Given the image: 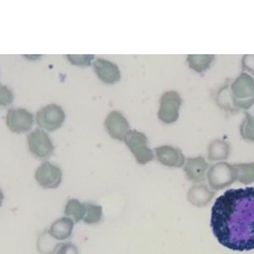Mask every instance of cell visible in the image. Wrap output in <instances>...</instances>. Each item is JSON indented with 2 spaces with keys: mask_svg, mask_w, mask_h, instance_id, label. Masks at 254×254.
Wrapping results in <instances>:
<instances>
[{
  "mask_svg": "<svg viewBox=\"0 0 254 254\" xmlns=\"http://www.w3.org/2000/svg\"><path fill=\"white\" fill-rule=\"evenodd\" d=\"M104 126L110 136L119 141H123L130 130V124L122 113L114 110L109 113Z\"/></svg>",
  "mask_w": 254,
  "mask_h": 254,
  "instance_id": "cell-10",
  "label": "cell"
},
{
  "mask_svg": "<svg viewBox=\"0 0 254 254\" xmlns=\"http://www.w3.org/2000/svg\"><path fill=\"white\" fill-rule=\"evenodd\" d=\"M243 70H247L248 72L251 73L254 75V55H248L243 56Z\"/></svg>",
  "mask_w": 254,
  "mask_h": 254,
  "instance_id": "cell-25",
  "label": "cell"
},
{
  "mask_svg": "<svg viewBox=\"0 0 254 254\" xmlns=\"http://www.w3.org/2000/svg\"><path fill=\"white\" fill-rule=\"evenodd\" d=\"M124 142L140 165H146L154 158L153 151L147 147V137L144 133L136 130H129Z\"/></svg>",
  "mask_w": 254,
  "mask_h": 254,
  "instance_id": "cell-4",
  "label": "cell"
},
{
  "mask_svg": "<svg viewBox=\"0 0 254 254\" xmlns=\"http://www.w3.org/2000/svg\"><path fill=\"white\" fill-rule=\"evenodd\" d=\"M241 135L246 140L254 142V115L245 112V118L241 125Z\"/></svg>",
  "mask_w": 254,
  "mask_h": 254,
  "instance_id": "cell-21",
  "label": "cell"
},
{
  "mask_svg": "<svg viewBox=\"0 0 254 254\" xmlns=\"http://www.w3.org/2000/svg\"><path fill=\"white\" fill-rule=\"evenodd\" d=\"M94 71L104 83L114 84L121 80V71L118 65L107 60L98 58L93 62Z\"/></svg>",
  "mask_w": 254,
  "mask_h": 254,
  "instance_id": "cell-11",
  "label": "cell"
},
{
  "mask_svg": "<svg viewBox=\"0 0 254 254\" xmlns=\"http://www.w3.org/2000/svg\"><path fill=\"white\" fill-rule=\"evenodd\" d=\"M27 143L31 153L39 159H49L55 150L49 135L40 129H36L28 134Z\"/></svg>",
  "mask_w": 254,
  "mask_h": 254,
  "instance_id": "cell-6",
  "label": "cell"
},
{
  "mask_svg": "<svg viewBox=\"0 0 254 254\" xmlns=\"http://www.w3.org/2000/svg\"><path fill=\"white\" fill-rule=\"evenodd\" d=\"M160 108L158 117L161 122L171 124L179 118V109L182 104V98L175 91L165 92L160 98Z\"/></svg>",
  "mask_w": 254,
  "mask_h": 254,
  "instance_id": "cell-7",
  "label": "cell"
},
{
  "mask_svg": "<svg viewBox=\"0 0 254 254\" xmlns=\"http://www.w3.org/2000/svg\"><path fill=\"white\" fill-rule=\"evenodd\" d=\"M64 120V111L57 104H49L41 108L37 112V124L48 131H54L61 128Z\"/></svg>",
  "mask_w": 254,
  "mask_h": 254,
  "instance_id": "cell-5",
  "label": "cell"
},
{
  "mask_svg": "<svg viewBox=\"0 0 254 254\" xmlns=\"http://www.w3.org/2000/svg\"><path fill=\"white\" fill-rule=\"evenodd\" d=\"M86 213V208L84 203L79 202L78 200L70 199L68 201L64 208V214L71 217L75 223L83 220Z\"/></svg>",
  "mask_w": 254,
  "mask_h": 254,
  "instance_id": "cell-18",
  "label": "cell"
},
{
  "mask_svg": "<svg viewBox=\"0 0 254 254\" xmlns=\"http://www.w3.org/2000/svg\"><path fill=\"white\" fill-rule=\"evenodd\" d=\"M67 58L69 62L74 65L78 66H89L91 61L94 59V55H67Z\"/></svg>",
  "mask_w": 254,
  "mask_h": 254,
  "instance_id": "cell-22",
  "label": "cell"
},
{
  "mask_svg": "<svg viewBox=\"0 0 254 254\" xmlns=\"http://www.w3.org/2000/svg\"><path fill=\"white\" fill-rule=\"evenodd\" d=\"M211 227L218 242L233 251L254 249V188L230 189L212 208Z\"/></svg>",
  "mask_w": 254,
  "mask_h": 254,
  "instance_id": "cell-1",
  "label": "cell"
},
{
  "mask_svg": "<svg viewBox=\"0 0 254 254\" xmlns=\"http://www.w3.org/2000/svg\"><path fill=\"white\" fill-rule=\"evenodd\" d=\"M84 206L86 208L84 222L87 224H97L100 222L103 215V208L101 206L95 205L90 202H85Z\"/></svg>",
  "mask_w": 254,
  "mask_h": 254,
  "instance_id": "cell-20",
  "label": "cell"
},
{
  "mask_svg": "<svg viewBox=\"0 0 254 254\" xmlns=\"http://www.w3.org/2000/svg\"><path fill=\"white\" fill-rule=\"evenodd\" d=\"M208 184L213 190L224 189L237 180V171L234 165L221 162L212 166L207 174Z\"/></svg>",
  "mask_w": 254,
  "mask_h": 254,
  "instance_id": "cell-3",
  "label": "cell"
},
{
  "mask_svg": "<svg viewBox=\"0 0 254 254\" xmlns=\"http://www.w3.org/2000/svg\"><path fill=\"white\" fill-rule=\"evenodd\" d=\"M157 159L162 165L168 167H182L185 163V157L182 151L172 146H160L154 148Z\"/></svg>",
  "mask_w": 254,
  "mask_h": 254,
  "instance_id": "cell-12",
  "label": "cell"
},
{
  "mask_svg": "<svg viewBox=\"0 0 254 254\" xmlns=\"http://www.w3.org/2000/svg\"><path fill=\"white\" fill-rule=\"evenodd\" d=\"M214 60V55H189L187 61L190 69H194L196 72H202L210 67L211 63Z\"/></svg>",
  "mask_w": 254,
  "mask_h": 254,
  "instance_id": "cell-16",
  "label": "cell"
},
{
  "mask_svg": "<svg viewBox=\"0 0 254 254\" xmlns=\"http://www.w3.org/2000/svg\"><path fill=\"white\" fill-rule=\"evenodd\" d=\"M5 119L6 125L12 132H27L33 124L32 114L22 108L9 109Z\"/></svg>",
  "mask_w": 254,
  "mask_h": 254,
  "instance_id": "cell-9",
  "label": "cell"
},
{
  "mask_svg": "<svg viewBox=\"0 0 254 254\" xmlns=\"http://www.w3.org/2000/svg\"><path fill=\"white\" fill-rule=\"evenodd\" d=\"M74 222L72 219L69 218H61L60 220H55L51 225L49 233L55 239L65 240L70 237L72 233Z\"/></svg>",
  "mask_w": 254,
  "mask_h": 254,
  "instance_id": "cell-15",
  "label": "cell"
},
{
  "mask_svg": "<svg viewBox=\"0 0 254 254\" xmlns=\"http://www.w3.org/2000/svg\"><path fill=\"white\" fill-rule=\"evenodd\" d=\"M217 103L225 110H249L254 104V80L243 72L231 86L225 85L217 95Z\"/></svg>",
  "mask_w": 254,
  "mask_h": 254,
  "instance_id": "cell-2",
  "label": "cell"
},
{
  "mask_svg": "<svg viewBox=\"0 0 254 254\" xmlns=\"http://www.w3.org/2000/svg\"><path fill=\"white\" fill-rule=\"evenodd\" d=\"M14 99V95L10 90L8 89L6 86H1V105L7 106L8 104H11Z\"/></svg>",
  "mask_w": 254,
  "mask_h": 254,
  "instance_id": "cell-24",
  "label": "cell"
},
{
  "mask_svg": "<svg viewBox=\"0 0 254 254\" xmlns=\"http://www.w3.org/2000/svg\"><path fill=\"white\" fill-rule=\"evenodd\" d=\"M230 147L226 142L215 140L211 143L208 148V159L211 161H217L220 159H227Z\"/></svg>",
  "mask_w": 254,
  "mask_h": 254,
  "instance_id": "cell-17",
  "label": "cell"
},
{
  "mask_svg": "<svg viewBox=\"0 0 254 254\" xmlns=\"http://www.w3.org/2000/svg\"><path fill=\"white\" fill-rule=\"evenodd\" d=\"M208 166V163L202 157L189 158L187 159V163L184 166V171L187 178L190 182L195 183L202 182L205 177Z\"/></svg>",
  "mask_w": 254,
  "mask_h": 254,
  "instance_id": "cell-13",
  "label": "cell"
},
{
  "mask_svg": "<svg viewBox=\"0 0 254 254\" xmlns=\"http://www.w3.org/2000/svg\"><path fill=\"white\" fill-rule=\"evenodd\" d=\"M55 254H79L78 249L71 243H61L56 249Z\"/></svg>",
  "mask_w": 254,
  "mask_h": 254,
  "instance_id": "cell-23",
  "label": "cell"
},
{
  "mask_svg": "<svg viewBox=\"0 0 254 254\" xmlns=\"http://www.w3.org/2000/svg\"><path fill=\"white\" fill-rule=\"evenodd\" d=\"M35 179L45 189L57 188L62 182V171L50 162H44L37 169Z\"/></svg>",
  "mask_w": 254,
  "mask_h": 254,
  "instance_id": "cell-8",
  "label": "cell"
},
{
  "mask_svg": "<svg viewBox=\"0 0 254 254\" xmlns=\"http://www.w3.org/2000/svg\"><path fill=\"white\" fill-rule=\"evenodd\" d=\"M214 192L209 190L205 185L193 186L188 191V199L192 205L204 207L211 202Z\"/></svg>",
  "mask_w": 254,
  "mask_h": 254,
  "instance_id": "cell-14",
  "label": "cell"
},
{
  "mask_svg": "<svg viewBox=\"0 0 254 254\" xmlns=\"http://www.w3.org/2000/svg\"><path fill=\"white\" fill-rule=\"evenodd\" d=\"M237 171V180L244 185L254 182V163L234 165Z\"/></svg>",
  "mask_w": 254,
  "mask_h": 254,
  "instance_id": "cell-19",
  "label": "cell"
}]
</instances>
